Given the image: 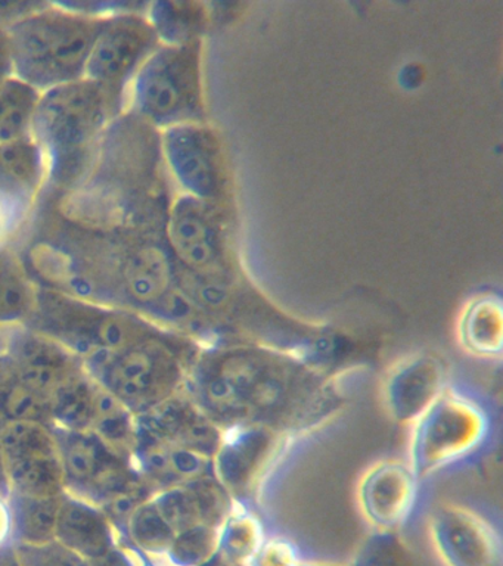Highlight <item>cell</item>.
Instances as JSON below:
<instances>
[{
    "instance_id": "obj_16",
    "label": "cell",
    "mask_w": 503,
    "mask_h": 566,
    "mask_svg": "<svg viewBox=\"0 0 503 566\" xmlns=\"http://www.w3.org/2000/svg\"><path fill=\"white\" fill-rule=\"evenodd\" d=\"M418 486L410 464L396 460L379 463L361 481V511L377 531L397 533L412 515Z\"/></svg>"
},
{
    "instance_id": "obj_11",
    "label": "cell",
    "mask_w": 503,
    "mask_h": 566,
    "mask_svg": "<svg viewBox=\"0 0 503 566\" xmlns=\"http://www.w3.org/2000/svg\"><path fill=\"white\" fill-rule=\"evenodd\" d=\"M163 164L180 193L218 202L227 188L222 149L205 123L179 124L160 132Z\"/></svg>"
},
{
    "instance_id": "obj_7",
    "label": "cell",
    "mask_w": 503,
    "mask_h": 566,
    "mask_svg": "<svg viewBox=\"0 0 503 566\" xmlns=\"http://www.w3.org/2000/svg\"><path fill=\"white\" fill-rule=\"evenodd\" d=\"M413 424L410 468L418 481L475 453L490 429L483 407L452 389Z\"/></svg>"
},
{
    "instance_id": "obj_15",
    "label": "cell",
    "mask_w": 503,
    "mask_h": 566,
    "mask_svg": "<svg viewBox=\"0 0 503 566\" xmlns=\"http://www.w3.org/2000/svg\"><path fill=\"white\" fill-rule=\"evenodd\" d=\"M431 537L446 566H502V539L480 513L444 504L431 520Z\"/></svg>"
},
{
    "instance_id": "obj_38",
    "label": "cell",
    "mask_w": 503,
    "mask_h": 566,
    "mask_svg": "<svg viewBox=\"0 0 503 566\" xmlns=\"http://www.w3.org/2000/svg\"><path fill=\"white\" fill-rule=\"evenodd\" d=\"M12 544H14V537H12L10 500L0 495V548L10 547Z\"/></svg>"
},
{
    "instance_id": "obj_26",
    "label": "cell",
    "mask_w": 503,
    "mask_h": 566,
    "mask_svg": "<svg viewBox=\"0 0 503 566\" xmlns=\"http://www.w3.org/2000/svg\"><path fill=\"white\" fill-rule=\"evenodd\" d=\"M145 17L160 43L169 46L198 42L206 22L205 9L192 2H151Z\"/></svg>"
},
{
    "instance_id": "obj_5",
    "label": "cell",
    "mask_w": 503,
    "mask_h": 566,
    "mask_svg": "<svg viewBox=\"0 0 503 566\" xmlns=\"http://www.w3.org/2000/svg\"><path fill=\"white\" fill-rule=\"evenodd\" d=\"M202 347L187 336L158 327L143 343L116 354L95 382L132 413L144 415L187 388Z\"/></svg>"
},
{
    "instance_id": "obj_12",
    "label": "cell",
    "mask_w": 503,
    "mask_h": 566,
    "mask_svg": "<svg viewBox=\"0 0 503 566\" xmlns=\"http://www.w3.org/2000/svg\"><path fill=\"white\" fill-rule=\"evenodd\" d=\"M160 44L145 12L105 18L87 60L85 78L126 97L135 74Z\"/></svg>"
},
{
    "instance_id": "obj_2",
    "label": "cell",
    "mask_w": 503,
    "mask_h": 566,
    "mask_svg": "<svg viewBox=\"0 0 503 566\" xmlns=\"http://www.w3.org/2000/svg\"><path fill=\"white\" fill-rule=\"evenodd\" d=\"M163 166L160 132L125 111L104 133L82 184L59 198L60 214L105 232L165 230L171 201Z\"/></svg>"
},
{
    "instance_id": "obj_10",
    "label": "cell",
    "mask_w": 503,
    "mask_h": 566,
    "mask_svg": "<svg viewBox=\"0 0 503 566\" xmlns=\"http://www.w3.org/2000/svg\"><path fill=\"white\" fill-rule=\"evenodd\" d=\"M291 438L259 424L229 429L213 458L216 480L233 502L251 507Z\"/></svg>"
},
{
    "instance_id": "obj_22",
    "label": "cell",
    "mask_w": 503,
    "mask_h": 566,
    "mask_svg": "<svg viewBox=\"0 0 503 566\" xmlns=\"http://www.w3.org/2000/svg\"><path fill=\"white\" fill-rule=\"evenodd\" d=\"M6 462L11 494L51 499L65 493L59 453L29 455Z\"/></svg>"
},
{
    "instance_id": "obj_17",
    "label": "cell",
    "mask_w": 503,
    "mask_h": 566,
    "mask_svg": "<svg viewBox=\"0 0 503 566\" xmlns=\"http://www.w3.org/2000/svg\"><path fill=\"white\" fill-rule=\"evenodd\" d=\"M448 389V367L434 354H417L400 363L386 384L388 410L397 422L412 424Z\"/></svg>"
},
{
    "instance_id": "obj_40",
    "label": "cell",
    "mask_w": 503,
    "mask_h": 566,
    "mask_svg": "<svg viewBox=\"0 0 503 566\" xmlns=\"http://www.w3.org/2000/svg\"><path fill=\"white\" fill-rule=\"evenodd\" d=\"M10 77H12L10 44H8L7 33L0 31V83Z\"/></svg>"
},
{
    "instance_id": "obj_21",
    "label": "cell",
    "mask_w": 503,
    "mask_h": 566,
    "mask_svg": "<svg viewBox=\"0 0 503 566\" xmlns=\"http://www.w3.org/2000/svg\"><path fill=\"white\" fill-rule=\"evenodd\" d=\"M459 339L468 353L479 357H501L503 348V305L501 296L472 300L459 322Z\"/></svg>"
},
{
    "instance_id": "obj_35",
    "label": "cell",
    "mask_w": 503,
    "mask_h": 566,
    "mask_svg": "<svg viewBox=\"0 0 503 566\" xmlns=\"http://www.w3.org/2000/svg\"><path fill=\"white\" fill-rule=\"evenodd\" d=\"M21 566H92L82 556L59 542L39 544H12Z\"/></svg>"
},
{
    "instance_id": "obj_4",
    "label": "cell",
    "mask_w": 503,
    "mask_h": 566,
    "mask_svg": "<svg viewBox=\"0 0 503 566\" xmlns=\"http://www.w3.org/2000/svg\"><path fill=\"white\" fill-rule=\"evenodd\" d=\"M103 22L48 2L7 31L12 75L39 93L85 78Z\"/></svg>"
},
{
    "instance_id": "obj_6",
    "label": "cell",
    "mask_w": 503,
    "mask_h": 566,
    "mask_svg": "<svg viewBox=\"0 0 503 566\" xmlns=\"http://www.w3.org/2000/svg\"><path fill=\"white\" fill-rule=\"evenodd\" d=\"M201 51V40L179 46L160 44L127 87V113L158 132L205 123Z\"/></svg>"
},
{
    "instance_id": "obj_37",
    "label": "cell",
    "mask_w": 503,
    "mask_h": 566,
    "mask_svg": "<svg viewBox=\"0 0 503 566\" xmlns=\"http://www.w3.org/2000/svg\"><path fill=\"white\" fill-rule=\"evenodd\" d=\"M46 4L36 0H0V31L7 33L11 27L41 11Z\"/></svg>"
},
{
    "instance_id": "obj_13",
    "label": "cell",
    "mask_w": 503,
    "mask_h": 566,
    "mask_svg": "<svg viewBox=\"0 0 503 566\" xmlns=\"http://www.w3.org/2000/svg\"><path fill=\"white\" fill-rule=\"evenodd\" d=\"M0 361L50 401L61 385L82 374L76 353L25 323L0 327Z\"/></svg>"
},
{
    "instance_id": "obj_1",
    "label": "cell",
    "mask_w": 503,
    "mask_h": 566,
    "mask_svg": "<svg viewBox=\"0 0 503 566\" xmlns=\"http://www.w3.org/2000/svg\"><path fill=\"white\" fill-rule=\"evenodd\" d=\"M185 391L223 432L259 424L294 437L337 406L326 370L297 353L250 340L202 348Z\"/></svg>"
},
{
    "instance_id": "obj_8",
    "label": "cell",
    "mask_w": 503,
    "mask_h": 566,
    "mask_svg": "<svg viewBox=\"0 0 503 566\" xmlns=\"http://www.w3.org/2000/svg\"><path fill=\"white\" fill-rule=\"evenodd\" d=\"M165 234L179 269L205 276L235 277L220 203L179 193L170 202Z\"/></svg>"
},
{
    "instance_id": "obj_18",
    "label": "cell",
    "mask_w": 503,
    "mask_h": 566,
    "mask_svg": "<svg viewBox=\"0 0 503 566\" xmlns=\"http://www.w3.org/2000/svg\"><path fill=\"white\" fill-rule=\"evenodd\" d=\"M136 423L170 444L197 451L210 459L218 453L224 436L222 429L202 413L187 391L178 394L148 413L139 415Z\"/></svg>"
},
{
    "instance_id": "obj_24",
    "label": "cell",
    "mask_w": 503,
    "mask_h": 566,
    "mask_svg": "<svg viewBox=\"0 0 503 566\" xmlns=\"http://www.w3.org/2000/svg\"><path fill=\"white\" fill-rule=\"evenodd\" d=\"M14 544L39 546L55 542L60 497L36 499L10 494Z\"/></svg>"
},
{
    "instance_id": "obj_39",
    "label": "cell",
    "mask_w": 503,
    "mask_h": 566,
    "mask_svg": "<svg viewBox=\"0 0 503 566\" xmlns=\"http://www.w3.org/2000/svg\"><path fill=\"white\" fill-rule=\"evenodd\" d=\"M92 566H135L134 559H132L130 553L122 551L120 547L113 548L108 555H105L103 559L94 562Z\"/></svg>"
},
{
    "instance_id": "obj_28",
    "label": "cell",
    "mask_w": 503,
    "mask_h": 566,
    "mask_svg": "<svg viewBox=\"0 0 503 566\" xmlns=\"http://www.w3.org/2000/svg\"><path fill=\"white\" fill-rule=\"evenodd\" d=\"M39 96L41 93L14 75L0 83V145L32 136Z\"/></svg>"
},
{
    "instance_id": "obj_32",
    "label": "cell",
    "mask_w": 503,
    "mask_h": 566,
    "mask_svg": "<svg viewBox=\"0 0 503 566\" xmlns=\"http://www.w3.org/2000/svg\"><path fill=\"white\" fill-rule=\"evenodd\" d=\"M219 526L202 525L176 534L163 566H209L219 553Z\"/></svg>"
},
{
    "instance_id": "obj_34",
    "label": "cell",
    "mask_w": 503,
    "mask_h": 566,
    "mask_svg": "<svg viewBox=\"0 0 503 566\" xmlns=\"http://www.w3.org/2000/svg\"><path fill=\"white\" fill-rule=\"evenodd\" d=\"M352 566H413V562L397 533L377 531L361 544Z\"/></svg>"
},
{
    "instance_id": "obj_9",
    "label": "cell",
    "mask_w": 503,
    "mask_h": 566,
    "mask_svg": "<svg viewBox=\"0 0 503 566\" xmlns=\"http://www.w3.org/2000/svg\"><path fill=\"white\" fill-rule=\"evenodd\" d=\"M65 491L99 506L105 500L145 481H136L130 460L122 458L94 431L54 429Z\"/></svg>"
},
{
    "instance_id": "obj_25",
    "label": "cell",
    "mask_w": 503,
    "mask_h": 566,
    "mask_svg": "<svg viewBox=\"0 0 503 566\" xmlns=\"http://www.w3.org/2000/svg\"><path fill=\"white\" fill-rule=\"evenodd\" d=\"M91 431L118 455L132 460L136 444V419L129 407L103 387L96 388Z\"/></svg>"
},
{
    "instance_id": "obj_31",
    "label": "cell",
    "mask_w": 503,
    "mask_h": 566,
    "mask_svg": "<svg viewBox=\"0 0 503 566\" xmlns=\"http://www.w3.org/2000/svg\"><path fill=\"white\" fill-rule=\"evenodd\" d=\"M0 415L7 422L43 423L50 418V400L17 379L6 366L0 376Z\"/></svg>"
},
{
    "instance_id": "obj_14",
    "label": "cell",
    "mask_w": 503,
    "mask_h": 566,
    "mask_svg": "<svg viewBox=\"0 0 503 566\" xmlns=\"http://www.w3.org/2000/svg\"><path fill=\"white\" fill-rule=\"evenodd\" d=\"M45 181V158L32 136L0 145V250L28 223Z\"/></svg>"
},
{
    "instance_id": "obj_30",
    "label": "cell",
    "mask_w": 503,
    "mask_h": 566,
    "mask_svg": "<svg viewBox=\"0 0 503 566\" xmlns=\"http://www.w3.org/2000/svg\"><path fill=\"white\" fill-rule=\"evenodd\" d=\"M122 535L139 555L156 562L166 556L176 537L175 531L158 512L153 497L132 513Z\"/></svg>"
},
{
    "instance_id": "obj_20",
    "label": "cell",
    "mask_w": 503,
    "mask_h": 566,
    "mask_svg": "<svg viewBox=\"0 0 503 566\" xmlns=\"http://www.w3.org/2000/svg\"><path fill=\"white\" fill-rule=\"evenodd\" d=\"M55 542L94 564L118 546L116 530L103 509L87 500L61 495Z\"/></svg>"
},
{
    "instance_id": "obj_43",
    "label": "cell",
    "mask_w": 503,
    "mask_h": 566,
    "mask_svg": "<svg viewBox=\"0 0 503 566\" xmlns=\"http://www.w3.org/2000/svg\"><path fill=\"white\" fill-rule=\"evenodd\" d=\"M303 566H333V565H307V564H303Z\"/></svg>"
},
{
    "instance_id": "obj_33",
    "label": "cell",
    "mask_w": 503,
    "mask_h": 566,
    "mask_svg": "<svg viewBox=\"0 0 503 566\" xmlns=\"http://www.w3.org/2000/svg\"><path fill=\"white\" fill-rule=\"evenodd\" d=\"M0 450L6 460L59 453L54 431L41 422H7L0 429Z\"/></svg>"
},
{
    "instance_id": "obj_19",
    "label": "cell",
    "mask_w": 503,
    "mask_h": 566,
    "mask_svg": "<svg viewBox=\"0 0 503 566\" xmlns=\"http://www.w3.org/2000/svg\"><path fill=\"white\" fill-rule=\"evenodd\" d=\"M154 504L175 534L197 526H222L233 500L214 475L158 491Z\"/></svg>"
},
{
    "instance_id": "obj_3",
    "label": "cell",
    "mask_w": 503,
    "mask_h": 566,
    "mask_svg": "<svg viewBox=\"0 0 503 566\" xmlns=\"http://www.w3.org/2000/svg\"><path fill=\"white\" fill-rule=\"evenodd\" d=\"M125 111L126 97L87 78L41 93L32 137L45 158L42 195L61 198L82 184L104 133Z\"/></svg>"
},
{
    "instance_id": "obj_27",
    "label": "cell",
    "mask_w": 503,
    "mask_h": 566,
    "mask_svg": "<svg viewBox=\"0 0 503 566\" xmlns=\"http://www.w3.org/2000/svg\"><path fill=\"white\" fill-rule=\"evenodd\" d=\"M96 388L98 384L86 376V371L61 385L50 401V418L54 420L56 428L91 431Z\"/></svg>"
},
{
    "instance_id": "obj_42",
    "label": "cell",
    "mask_w": 503,
    "mask_h": 566,
    "mask_svg": "<svg viewBox=\"0 0 503 566\" xmlns=\"http://www.w3.org/2000/svg\"><path fill=\"white\" fill-rule=\"evenodd\" d=\"M0 566H21L17 559L14 546L0 548Z\"/></svg>"
},
{
    "instance_id": "obj_29",
    "label": "cell",
    "mask_w": 503,
    "mask_h": 566,
    "mask_svg": "<svg viewBox=\"0 0 503 566\" xmlns=\"http://www.w3.org/2000/svg\"><path fill=\"white\" fill-rule=\"evenodd\" d=\"M36 290L20 261L0 250V327L29 321Z\"/></svg>"
},
{
    "instance_id": "obj_23",
    "label": "cell",
    "mask_w": 503,
    "mask_h": 566,
    "mask_svg": "<svg viewBox=\"0 0 503 566\" xmlns=\"http://www.w3.org/2000/svg\"><path fill=\"white\" fill-rule=\"evenodd\" d=\"M264 539V526L253 509L233 502L231 513L220 526L218 556L229 566H247Z\"/></svg>"
},
{
    "instance_id": "obj_36",
    "label": "cell",
    "mask_w": 503,
    "mask_h": 566,
    "mask_svg": "<svg viewBox=\"0 0 503 566\" xmlns=\"http://www.w3.org/2000/svg\"><path fill=\"white\" fill-rule=\"evenodd\" d=\"M297 546L289 538L266 537L247 566H303Z\"/></svg>"
},
{
    "instance_id": "obj_41",
    "label": "cell",
    "mask_w": 503,
    "mask_h": 566,
    "mask_svg": "<svg viewBox=\"0 0 503 566\" xmlns=\"http://www.w3.org/2000/svg\"><path fill=\"white\" fill-rule=\"evenodd\" d=\"M11 486L10 480H8L7 462L3 458L2 450H0V495L3 497H10Z\"/></svg>"
}]
</instances>
